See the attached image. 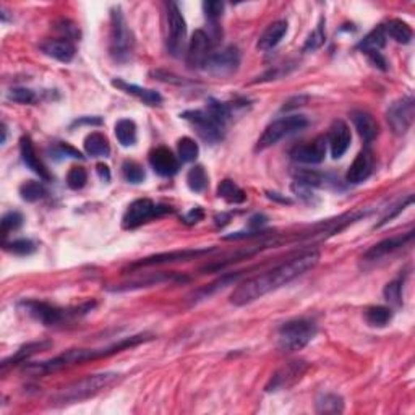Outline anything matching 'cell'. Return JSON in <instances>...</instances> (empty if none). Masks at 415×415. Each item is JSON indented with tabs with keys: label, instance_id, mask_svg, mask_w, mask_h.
<instances>
[{
	"label": "cell",
	"instance_id": "6da1fadb",
	"mask_svg": "<svg viewBox=\"0 0 415 415\" xmlns=\"http://www.w3.org/2000/svg\"><path fill=\"white\" fill-rule=\"evenodd\" d=\"M318 261L320 253L311 250L294 258V260L282 263V265L272 268V270L263 272V275L253 276L236 287V291L231 295V302L237 307L252 304V302L261 299L263 295L289 284L291 281L305 275L307 271L314 270L318 265Z\"/></svg>",
	"mask_w": 415,
	"mask_h": 415
},
{
	"label": "cell",
	"instance_id": "7a4b0ae2",
	"mask_svg": "<svg viewBox=\"0 0 415 415\" xmlns=\"http://www.w3.org/2000/svg\"><path fill=\"white\" fill-rule=\"evenodd\" d=\"M148 339H151L148 334H136V336H131V338L122 339L117 344H112L109 348H104V349H70L67 350V352L57 355V357L46 360V362L29 364L24 367V372L33 375V377H42V375L58 372V370L73 367V365H80V364L90 362V360L109 357V355L119 354L122 350L135 348V345L145 343V341Z\"/></svg>",
	"mask_w": 415,
	"mask_h": 415
},
{
	"label": "cell",
	"instance_id": "3957f363",
	"mask_svg": "<svg viewBox=\"0 0 415 415\" xmlns=\"http://www.w3.org/2000/svg\"><path fill=\"white\" fill-rule=\"evenodd\" d=\"M180 117L190 122L204 141L214 145L224 138V129H226V122L231 117V109L226 102L209 99L204 109L187 111L180 114Z\"/></svg>",
	"mask_w": 415,
	"mask_h": 415
},
{
	"label": "cell",
	"instance_id": "277c9868",
	"mask_svg": "<svg viewBox=\"0 0 415 415\" xmlns=\"http://www.w3.org/2000/svg\"><path fill=\"white\" fill-rule=\"evenodd\" d=\"M122 375L115 372H104L96 375H88V377L78 380V382L68 384V386L58 389L56 394L51 396V402L56 406H67V404L81 402L85 399L95 398L96 394L104 391L115 382H119Z\"/></svg>",
	"mask_w": 415,
	"mask_h": 415
},
{
	"label": "cell",
	"instance_id": "5b68a950",
	"mask_svg": "<svg viewBox=\"0 0 415 415\" xmlns=\"http://www.w3.org/2000/svg\"><path fill=\"white\" fill-rule=\"evenodd\" d=\"M316 336V325L305 318L286 321L277 329V348L281 352H295L309 345Z\"/></svg>",
	"mask_w": 415,
	"mask_h": 415
},
{
	"label": "cell",
	"instance_id": "8992f818",
	"mask_svg": "<svg viewBox=\"0 0 415 415\" xmlns=\"http://www.w3.org/2000/svg\"><path fill=\"white\" fill-rule=\"evenodd\" d=\"M19 307H23V310L26 311L28 315H31L34 320L41 321L42 325L56 326L65 323V321L72 318H76V316L88 314V311L92 309V304H86L83 307H78V309H60V307L51 305L47 304V302L23 300Z\"/></svg>",
	"mask_w": 415,
	"mask_h": 415
},
{
	"label": "cell",
	"instance_id": "52a82bcc",
	"mask_svg": "<svg viewBox=\"0 0 415 415\" xmlns=\"http://www.w3.org/2000/svg\"><path fill=\"white\" fill-rule=\"evenodd\" d=\"M307 125H309V120H307L305 115L292 114L287 117H281V119L275 120L272 124L266 127L263 135L257 141V151L271 148V146L277 145L282 138H286V136L304 130Z\"/></svg>",
	"mask_w": 415,
	"mask_h": 415
},
{
	"label": "cell",
	"instance_id": "ba28073f",
	"mask_svg": "<svg viewBox=\"0 0 415 415\" xmlns=\"http://www.w3.org/2000/svg\"><path fill=\"white\" fill-rule=\"evenodd\" d=\"M131 52H133V38L127 24V19L122 13V10L112 8L111 13V54L115 60L125 62L129 60Z\"/></svg>",
	"mask_w": 415,
	"mask_h": 415
},
{
	"label": "cell",
	"instance_id": "9c48e42d",
	"mask_svg": "<svg viewBox=\"0 0 415 415\" xmlns=\"http://www.w3.org/2000/svg\"><path fill=\"white\" fill-rule=\"evenodd\" d=\"M169 213H172V208L168 204H158L149 198H138L127 208L124 219H122V226L124 229H136L141 224L149 222L151 219L163 218Z\"/></svg>",
	"mask_w": 415,
	"mask_h": 415
},
{
	"label": "cell",
	"instance_id": "30bf717a",
	"mask_svg": "<svg viewBox=\"0 0 415 415\" xmlns=\"http://www.w3.org/2000/svg\"><path fill=\"white\" fill-rule=\"evenodd\" d=\"M415 117V101L412 96H404L394 101L386 111V120L394 135H406Z\"/></svg>",
	"mask_w": 415,
	"mask_h": 415
},
{
	"label": "cell",
	"instance_id": "8fae6325",
	"mask_svg": "<svg viewBox=\"0 0 415 415\" xmlns=\"http://www.w3.org/2000/svg\"><path fill=\"white\" fill-rule=\"evenodd\" d=\"M241 65V51L236 46H226L221 51L211 52L204 63V70L213 76H229Z\"/></svg>",
	"mask_w": 415,
	"mask_h": 415
},
{
	"label": "cell",
	"instance_id": "7c38bea8",
	"mask_svg": "<svg viewBox=\"0 0 415 415\" xmlns=\"http://www.w3.org/2000/svg\"><path fill=\"white\" fill-rule=\"evenodd\" d=\"M185 36H187V23L179 5L168 3V49L174 57H179L184 51Z\"/></svg>",
	"mask_w": 415,
	"mask_h": 415
},
{
	"label": "cell",
	"instance_id": "4fadbf2b",
	"mask_svg": "<svg viewBox=\"0 0 415 415\" xmlns=\"http://www.w3.org/2000/svg\"><path fill=\"white\" fill-rule=\"evenodd\" d=\"M214 248H185V250H172L165 253H158V255H151L141 260L131 263L130 270H136V268H148L156 265H168V263H177V261H188L200 258L203 255L211 253Z\"/></svg>",
	"mask_w": 415,
	"mask_h": 415
},
{
	"label": "cell",
	"instance_id": "5bb4252c",
	"mask_svg": "<svg viewBox=\"0 0 415 415\" xmlns=\"http://www.w3.org/2000/svg\"><path fill=\"white\" fill-rule=\"evenodd\" d=\"M414 238V231H409L406 234H398V236L388 237L384 241L375 243L373 247H370L367 252L364 253L362 260L368 263H375L383 260L388 255H393L394 252L401 250L402 247H406L409 242H412Z\"/></svg>",
	"mask_w": 415,
	"mask_h": 415
},
{
	"label": "cell",
	"instance_id": "9a60e30c",
	"mask_svg": "<svg viewBox=\"0 0 415 415\" xmlns=\"http://www.w3.org/2000/svg\"><path fill=\"white\" fill-rule=\"evenodd\" d=\"M307 370H309V365L305 362H289L286 367L277 370V372L272 375V378L268 383L266 391L275 393L279 391V389H287L299 382V380L304 377Z\"/></svg>",
	"mask_w": 415,
	"mask_h": 415
},
{
	"label": "cell",
	"instance_id": "2e32d148",
	"mask_svg": "<svg viewBox=\"0 0 415 415\" xmlns=\"http://www.w3.org/2000/svg\"><path fill=\"white\" fill-rule=\"evenodd\" d=\"M326 151H328V140L325 135H320L309 143L297 146L292 151V159L300 164H320L326 158Z\"/></svg>",
	"mask_w": 415,
	"mask_h": 415
},
{
	"label": "cell",
	"instance_id": "e0dca14e",
	"mask_svg": "<svg viewBox=\"0 0 415 415\" xmlns=\"http://www.w3.org/2000/svg\"><path fill=\"white\" fill-rule=\"evenodd\" d=\"M211 38L203 29H197L190 39V46L187 52V63L192 68H204L208 57L211 56Z\"/></svg>",
	"mask_w": 415,
	"mask_h": 415
},
{
	"label": "cell",
	"instance_id": "ac0fdd59",
	"mask_svg": "<svg viewBox=\"0 0 415 415\" xmlns=\"http://www.w3.org/2000/svg\"><path fill=\"white\" fill-rule=\"evenodd\" d=\"M326 140H328L331 156H333L334 159L343 158V156L348 153L350 140H352L349 125L345 124L344 120H334L329 129L328 136H326Z\"/></svg>",
	"mask_w": 415,
	"mask_h": 415
},
{
	"label": "cell",
	"instance_id": "d6986e66",
	"mask_svg": "<svg viewBox=\"0 0 415 415\" xmlns=\"http://www.w3.org/2000/svg\"><path fill=\"white\" fill-rule=\"evenodd\" d=\"M373 165H375V158H373L372 149L364 148L357 156H355L352 164H350L348 174H345V180L354 185L365 182V180L372 175Z\"/></svg>",
	"mask_w": 415,
	"mask_h": 415
},
{
	"label": "cell",
	"instance_id": "ffe728a7",
	"mask_svg": "<svg viewBox=\"0 0 415 415\" xmlns=\"http://www.w3.org/2000/svg\"><path fill=\"white\" fill-rule=\"evenodd\" d=\"M149 164L156 174L161 177H172L179 172V159L174 156L172 151L165 146L154 148L149 153Z\"/></svg>",
	"mask_w": 415,
	"mask_h": 415
},
{
	"label": "cell",
	"instance_id": "44dd1931",
	"mask_svg": "<svg viewBox=\"0 0 415 415\" xmlns=\"http://www.w3.org/2000/svg\"><path fill=\"white\" fill-rule=\"evenodd\" d=\"M19 153H22V159L24 165H26L28 169H31L34 174H38L39 179L51 180V174L47 172L46 165H44L42 161L39 159V156L36 153V149H34V145L29 136H23V138L19 140Z\"/></svg>",
	"mask_w": 415,
	"mask_h": 415
},
{
	"label": "cell",
	"instance_id": "7402d4cb",
	"mask_svg": "<svg viewBox=\"0 0 415 415\" xmlns=\"http://www.w3.org/2000/svg\"><path fill=\"white\" fill-rule=\"evenodd\" d=\"M350 119H352L355 130L359 131L360 138L365 141V145L368 146L372 141L377 140L380 133V127L372 114H368V112L365 111H354L352 114H350Z\"/></svg>",
	"mask_w": 415,
	"mask_h": 415
},
{
	"label": "cell",
	"instance_id": "603a6c76",
	"mask_svg": "<svg viewBox=\"0 0 415 415\" xmlns=\"http://www.w3.org/2000/svg\"><path fill=\"white\" fill-rule=\"evenodd\" d=\"M41 51L46 54V56L56 58V60L62 63H68L73 60L75 57L76 49L73 46L72 41L68 39H47L41 44Z\"/></svg>",
	"mask_w": 415,
	"mask_h": 415
},
{
	"label": "cell",
	"instance_id": "cb8c5ba5",
	"mask_svg": "<svg viewBox=\"0 0 415 415\" xmlns=\"http://www.w3.org/2000/svg\"><path fill=\"white\" fill-rule=\"evenodd\" d=\"M168 281H188V277L179 276L177 272H156V275L146 276L143 279H135L131 282H127V284H120L117 287H111V291L114 292H122V291H133V289H140V287H149V286H156L161 284V282H168Z\"/></svg>",
	"mask_w": 415,
	"mask_h": 415
},
{
	"label": "cell",
	"instance_id": "d4e9b609",
	"mask_svg": "<svg viewBox=\"0 0 415 415\" xmlns=\"http://www.w3.org/2000/svg\"><path fill=\"white\" fill-rule=\"evenodd\" d=\"M51 343H47V341H39V343H29V344H24L23 348H19L17 352L13 355H10L8 359H5L2 364H0V368H2V373L7 372L10 367H13V365H19V364H24L29 357H33L34 354L41 352V350H46L51 348Z\"/></svg>",
	"mask_w": 415,
	"mask_h": 415
},
{
	"label": "cell",
	"instance_id": "484cf974",
	"mask_svg": "<svg viewBox=\"0 0 415 415\" xmlns=\"http://www.w3.org/2000/svg\"><path fill=\"white\" fill-rule=\"evenodd\" d=\"M112 85L119 88L120 91L127 92V95L135 96L136 99L143 101L145 104L148 106H159L163 102V96L159 95L158 91L148 90V88H141L138 85H131V83H127L124 80H112Z\"/></svg>",
	"mask_w": 415,
	"mask_h": 415
},
{
	"label": "cell",
	"instance_id": "4316f807",
	"mask_svg": "<svg viewBox=\"0 0 415 415\" xmlns=\"http://www.w3.org/2000/svg\"><path fill=\"white\" fill-rule=\"evenodd\" d=\"M286 33H287V22H284V19H277V22L271 23L270 26L263 31L260 39H258L257 47L260 49V51H271V49H275L277 44L282 41V38L286 36Z\"/></svg>",
	"mask_w": 415,
	"mask_h": 415
},
{
	"label": "cell",
	"instance_id": "83f0119b",
	"mask_svg": "<svg viewBox=\"0 0 415 415\" xmlns=\"http://www.w3.org/2000/svg\"><path fill=\"white\" fill-rule=\"evenodd\" d=\"M386 33H384V28L383 24H380L375 29H372L367 36H365L362 41L359 42V51H362L364 54H377V52H382L384 46H386Z\"/></svg>",
	"mask_w": 415,
	"mask_h": 415
},
{
	"label": "cell",
	"instance_id": "f1b7e54d",
	"mask_svg": "<svg viewBox=\"0 0 415 415\" xmlns=\"http://www.w3.org/2000/svg\"><path fill=\"white\" fill-rule=\"evenodd\" d=\"M85 151L91 158H109L111 145L101 131H91L85 138Z\"/></svg>",
	"mask_w": 415,
	"mask_h": 415
},
{
	"label": "cell",
	"instance_id": "f546056e",
	"mask_svg": "<svg viewBox=\"0 0 415 415\" xmlns=\"http://www.w3.org/2000/svg\"><path fill=\"white\" fill-rule=\"evenodd\" d=\"M384 28V33H386V36L393 38L394 41L399 42V44H409L412 41V28L409 26L406 22H402V19L399 18H391L388 19L386 24H383Z\"/></svg>",
	"mask_w": 415,
	"mask_h": 415
},
{
	"label": "cell",
	"instance_id": "4dcf8cb0",
	"mask_svg": "<svg viewBox=\"0 0 415 415\" xmlns=\"http://www.w3.org/2000/svg\"><path fill=\"white\" fill-rule=\"evenodd\" d=\"M218 197L229 204H241L247 200V193L234 180L226 179L218 185Z\"/></svg>",
	"mask_w": 415,
	"mask_h": 415
},
{
	"label": "cell",
	"instance_id": "1f68e13d",
	"mask_svg": "<svg viewBox=\"0 0 415 415\" xmlns=\"http://www.w3.org/2000/svg\"><path fill=\"white\" fill-rule=\"evenodd\" d=\"M365 320L373 328H384L391 323L393 320V310L383 305H373L365 310Z\"/></svg>",
	"mask_w": 415,
	"mask_h": 415
},
{
	"label": "cell",
	"instance_id": "d6a6232c",
	"mask_svg": "<svg viewBox=\"0 0 415 415\" xmlns=\"http://www.w3.org/2000/svg\"><path fill=\"white\" fill-rule=\"evenodd\" d=\"M115 138L122 146H133L136 143V124L130 119H122L115 124Z\"/></svg>",
	"mask_w": 415,
	"mask_h": 415
},
{
	"label": "cell",
	"instance_id": "836d02e7",
	"mask_svg": "<svg viewBox=\"0 0 415 415\" xmlns=\"http://www.w3.org/2000/svg\"><path fill=\"white\" fill-rule=\"evenodd\" d=\"M344 411V401L338 394L326 393L321 394L316 401V412L318 414H341Z\"/></svg>",
	"mask_w": 415,
	"mask_h": 415
},
{
	"label": "cell",
	"instance_id": "e575fe53",
	"mask_svg": "<svg viewBox=\"0 0 415 415\" xmlns=\"http://www.w3.org/2000/svg\"><path fill=\"white\" fill-rule=\"evenodd\" d=\"M295 182L300 185H305L309 188H323L328 185L329 179L328 175H323L321 172H316V170H299L295 174Z\"/></svg>",
	"mask_w": 415,
	"mask_h": 415
},
{
	"label": "cell",
	"instance_id": "d590c367",
	"mask_svg": "<svg viewBox=\"0 0 415 415\" xmlns=\"http://www.w3.org/2000/svg\"><path fill=\"white\" fill-rule=\"evenodd\" d=\"M187 185L193 193H203L208 187V174L203 165H195L187 174Z\"/></svg>",
	"mask_w": 415,
	"mask_h": 415
},
{
	"label": "cell",
	"instance_id": "8d00e7d4",
	"mask_svg": "<svg viewBox=\"0 0 415 415\" xmlns=\"http://www.w3.org/2000/svg\"><path fill=\"white\" fill-rule=\"evenodd\" d=\"M177 151H179V159L182 163H193L195 159L198 158L200 148L198 143L188 136H184L177 141Z\"/></svg>",
	"mask_w": 415,
	"mask_h": 415
},
{
	"label": "cell",
	"instance_id": "74e56055",
	"mask_svg": "<svg viewBox=\"0 0 415 415\" xmlns=\"http://www.w3.org/2000/svg\"><path fill=\"white\" fill-rule=\"evenodd\" d=\"M19 195H22L24 202L34 203L46 197V188H44V185L41 182L29 180V182H24L22 187H19Z\"/></svg>",
	"mask_w": 415,
	"mask_h": 415
},
{
	"label": "cell",
	"instance_id": "f35d334b",
	"mask_svg": "<svg viewBox=\"0 0 415 415\" xmlns=\"http://www.w3.org/2000/svg\"><path fill=\"white\" fill-rule=\"evenodd\" d=\"M3 248L5 252L13 253V255L17 257H26L34 253L36 245H34L29 238H17V241H12V242H3Z\"/></svg>",
	"mask_w": 415,
	"mask_h": 415
},
{
	"label": "cell",
	"instance_id": "ab89813d",
	"mask_svg": "<svg viewBox=\"0 0 415 415\" xmlns=\"http://www.w3.org/2000/svg\"><path fill=\"white\" fill-rule=\"evenodd\" d=\"M326 33H325V19L316 24V28L310 33V36L307 38L304 44V52H315L316 49H320L325 44Z\"/></svg>",
	"mask_w": 415,
	"mask_h": 415
},
{
	"label": "cell",
	"instance_id": "60d3db41",
	"mask_svg": "<svg viewBox=\"0 0 415 415\" xmlns=\"http://www.w3.org/2000/svg\"><path fill=\"white\" fill-rule=\"evenodd\" d=\"M122 174L124 179L130 184H141L145 180V169L143 165L135 163V161H125L122 164Z\"/></svg>",
	"mask_w": 415,
	"mask_h": 415
},
{
	"label": "cell",
	"instance_id": "b9f144b4",
	"mask_svg": "<svg viewBox=\"0 0 415 415\" xmlns=\"http://www.w3.org/2000/svg\"><path fill=\"white\" fill-rule=\"evenodd\" d=\"M402 277H398V279L388 282L386 287H384V299L391 305H402Z\"/></svg>",
	"mask_w": 415,
	"mask_h": 415
},
{
	"label": "cell",
	"instance_id": "7bdbcfd3",
	"mask_svg": "<svg viewBox=\"0 0 415 415\" xmlns=\"http://www.w3.org/2000/svg\"><path fill=\"white\" fill-rule=\"evenodd\" d=\"M86 182H88V174L83 168H78V165H75V168H72L70 170H68L67 185L72 190H81L86 185Z\"/></svg>",
	"mask_w": 415,
	"mask_h": 415
},
{
	"label": "cell",
	"instance_id": "ee69618b",
	"mask_svg": "<svg viewBox=\"0 0 415 415\" xmlns=\"http://www.w3.org/2000/svg\"><path fill=\"white\" fill-rule=\"evenodd\" d=\"M7 97L10 101L17 102V104H33V102H36V95L28 88H13V90L8 91Z\"/></svg>",
	"mask_w": 415,
	"mask_h": 415
},
{
	"label": "cell",
	"instance_id": "f6af8a7d",
	"mask_svg": "<svg viewBox=\"0 0 415 415\" xmlns=\"http://www.w3.org/2000/svg\"><path fill=\"white\" fill-rule=\"evenodd\" d=\"M23 224V216L22 213L18 211H8L3 214L2 221H0V226H2V236L5 237L10 231H15Z\"/></svg>",
	"mask_w": 415,
	"mask_h": 415
},
{
	"label": "cell",
	"instance_id": "bcb514c9",
	"mask_svg": "<svg viewBox=\"0 0 415 415\" xmlns=\"http://www.w3.org/2000/svg\"><path fill=\"white\" fill-rule=\"evenodd\" d=\"M203 10H204V17L209 23H213L216 26L218 19L222 17L224 12V3L222 2H216V0H209V2L203 3Z\"/></svg>",
	"mask_w": 415,
	"mask_h": 415
},
{
	"label": "cell",
	"instance_id": "7dc6e473",
	"mask_svg": "<svg viewBox=\"0 0 415 415\" xmlns=\"http://www.w3.org/2000/svg\"><path fill=\"white\" fill-rule=\"evenodd\" d=\"M412 202H414V197L412 195H409V197L404 200V202H401V203H398L396 206H393V208H389V211L384 214V216L382 218V221H380L378 224H377V227H382V226H384V224H388V222H391L394 218L398 216V214H401L404 209H406V206H409V204H412Z\"/></svg>",
	"mask_w": 415,
	"mask_h": 415
},
{
	"label": "cell",
	"instance_id": "c3c4849f",
	"mask_svg": "<svg viewBox=\"0 0 415 415\" xmlns=\"http://www.w3.org/2000/svg\"><path fill=\"white\" fill-rule=\"evenodd\" d=\"M203 218H204V211L200 206H197V208L190 209V211L182 218V221L185 224H188V226H192V224H197L202 221Z\"/></svg>",
	"mask_w": 415,
	"mask_h": 415
},
{
	"label": "cell",
	"instance_id": "681fc988",
	"mask_svg": "<svg viewBox=\"0 0 415 415\" xmlns=\"http://www.w3.org/2000/svg\"><path fill=\"white\" fill-rule=\"evenodd\" d=\"M58 149H60V153H63L65 156H70V158H78V159H83V156H81V153L80 151H76L75 148H72L70 145H60L58 146Z\"/></svg>",
	"mask_w": 415,
	"mask_h": 415
},
{
	"label": "cell",
	"instance_id": "f907efd6",
	"mask_svg": "<svg viewBox=\"0 0 415 415\" xmlns=\"http://www.w3.org/2000/svg\"><path fill=\"white\" fill-rule=\"evenodd\" d=\"M96 170H97V174H99L101 180H104V182H109V180H111V170L106 164H97Z\"/></svg>",
	"mask_w": 415,
	"mask_h": 415
},
{
	"label": "cell",
	"instance_id": "816d5d0a",
	"mask_svg": "<svg viewBox=\"0 0 415 415\" xmlns=\"http://www.w3.org/2000/svg\"><path fill=\"white\" fill-rule=\"evenodd\" d=\"M266 221H268L266 216H263V214H257V216H253L250 219L248 226H250L252 229H258V227H261L263 224H266Z\"/></svg>",
	"mask_w": 415,
	"mask_h": 415
},
{
	"label": "cell",
	"instance_id": "f5cc1de1",
	"mask_svg": "<svg viewBox=\"0 0 415 415\" xmlns=\"http://www.w3.org/2000/svg\"><path fill=\"white\" fill-rule=\"evenodd\" d=\"M268 198L275 200V202L284 203V204H291L292 203V200H289L287 197H281V193H276V192H268Z\"/></svg>",
	"mask_w": 415,
	"mask_h": 415
}]
</instances>
